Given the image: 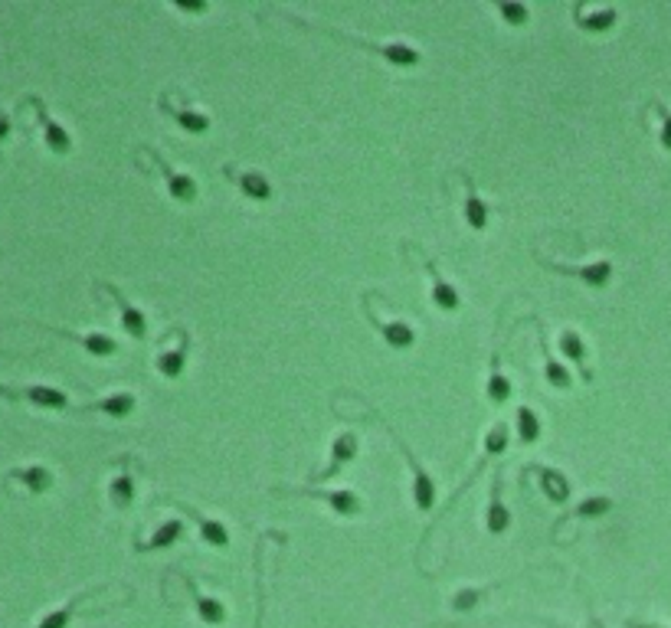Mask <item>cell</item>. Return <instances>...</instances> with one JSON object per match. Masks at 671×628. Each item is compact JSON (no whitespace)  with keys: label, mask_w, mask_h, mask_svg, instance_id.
Masks as SVG:
<instances>
[{"label":"cell","mask_w":671,"mask_h":628,"mask_svg":"<svg viewBox=\"0 0 671 628\" xmlns=\"http://www.w3.org/2000/svg\"><path fill=\"white\" fill-rule=\"evenodd\" d=\"M178 118L190 128V131H203V128H207V118H203V115H193V112H180Z\"/></svg>","instance_id":"cell-13"},{"label":"cell","mask_w":671,"mask_h":628,"mask_svg":"<svg viewBox=\"0 0 671 628\" xmlns=\"http://www.w3.org/2000/svg\"><path fill=\"white\" fill-rule=\"evenodd\" d=\"M436 302L446 304V308H455V302H459V298H455V292H452L449 285L436 279Z\"/></svg>","instance_id":"cell-11"},{"label":"cell","mask_w":671,"mask_h":628,"mask_svg":"<svg viewBox=\"0 0 671 628\" xmlns=\"http://www.w3.org/2000/svg\"><path fill=\"white\" fill-rule=\"evenodd\" d=\"M517 419H521V422H517V429H521V436H525V439H534V436H537V419H534V412H531V409H521V416H517Z\"/></svg>","instance_id":"cell-6"},{"label":"cell","mask_w":671,"mask_h":628,"mask_svg":"<svg viewBox=\"0 0 671 628\" xmlns=\"http://www.w3.org/2000/svg\"><path fill=\"white\" fill-rule=\"evenodd\" d=\"M112 494H115L118 501H125V498H131V482H128V478H118V482L112 484Z\"/></svg>","instance_id":"cell-18"},{"label":"cell","mask_w":671,"mask_h":628,"mask_svg":"<svg viewBox=\"0 0 671 628\" xmlns=\"http://www.w3.org/2000/svg\"><path fill=\"white\" fill-rule=\"evenodd\" d=\"M544 488H550V491H554V498H566L564 478H557L554 471H547V475H544Z\"/></svg>","instance_id":"cell-12"},{"label":"cell","mask_w":671,"mask_h":628,"mask_svg":"<svg viewBox=\"0 0 671 628\" xmlns=\"http://www.w3.org/2000/svg\"><path fill=\"white\" fill-rule=\"evenodd\" d=\"M501 442H504V429H494L492 436H488V445H492V449H501Z\"/></svg>","instance_id":"cell-26"},{"label":"cell","mask_w":671,"mask_h":628,"mask_svg":"<svg viewBox=\"0 0 671 628\" xmlns=\"http://www.w3.org/2000/svg\"><path fill=\"white\" fill-rule=\"evenodd\" d=\"M164 170H168V168H164ZM168 177H170V190H174L178 197H184V200L193 197V187H190V180H187V177H174L170 170H168Z\"/></svg>","instance_id":"cell-10"},{"label":"cell","mask_w":671,"mask_h":628,"mask_svg":"<svg viewBox=\"0 0 671 628\" xmlns=\"http://www.w3.org/2000/svg\"><path fill=\"white\" fill-rule=\"evenodd\" d=\"M501 11L508 13V17H511V20H525V17H527V13H525V7H514V4H504Z\"/></svg>","instance_id":"cell-25"},{"label":"cell","mask_w":671,"mask_h":628,"mask_svg":"<svg viewBox=\"0 0 671 628\" xmlns=\"http://www.w3.org/2000/svg\"><path fill=\"white\" fill-rule=\"evenodd\" d=\"M492 396H508V383H504V377H494L492 380Z\"/></svg>","instance_id":"cell-23"},{"label":"cell","mask_w":671,"mask_h":628,"mask_svg":"<svg viewBox=\"0 0 671 628\" xmlns=\"http://www.w3.org/2000/svg\"><path fill=\"white\" fill-rule=\"evenodd\" d=\"M203 534L210 537L213 544H226V534H223V527H220V523L207 521V523H203Z\"/></svg>","instance_id":"cell-15"},{"label":"cell","mask_w":671,"mask_h":628,"mask_svg":"<svg viewBox=\"0 0 671 628\" xmlns=\"http://www.w3.org/2000/svg\"><path fill=\"white\" fill-rule=\"evenodd\" d=\"M33 105H36V115H40V125H43V137H46V147L53 151V154H66L69 147H73V141H69V135H66L63 125H56L53 118L46 115V108H43L40 98H30Z\"/></svg>","instance_id":"cell-2"},{"label":"cell","mask_w":671,"mask_h":628,"mask_svg":"<svg viewBox=\"0 0 671 628\" xmlns=\"http://www.w3.org/2000/svg\"><path fill=\"white\" fill-rule=\"evenodd\" d=\"M504 521H508V514H504V507H501V504H494V507H492V527H494V530H501Z\"/></svg>","instance_id":"cell-21"},{"label":"cell","mask_w":671,"mask_h":628,"mask_svg":"<svg viewBox=\"0 0 671 628\" xmlns=\"http://www.w3.org/2000/svg\"><path fill=\"white\" fill-rule=\"evenodd\" d=\"M469 220H472V226H482L485 223V207L478 200H469Z\"/></svg>","instance_id":"cell-16"},{"label":"cell","mask_w":671,"mask_h":628,"mask_svg":"<svg viewBox=\"0 0 671 628\" xmlns=\"http://www.w3.org/2000/svg\"><path fill=\"white\" fill-rule=\"evenodd\" d=\"M161 366H164V373H178L180 366H184V360H180L178 354H168V357H161Z\"/></svg>","instance_id":"cell-20"},{"label":"cell","mask_w":671,"mask_h":628,"mask_svg":"<svg viewBox=\"0 0 671 628\" xmlns=\"http://www.w3.org/2000/svg\"><path fill=\"white\" fill-rule=\"evenodd\" d=\"M99 409H102V412H112V416H122V412H128V409H131V396H128V393H122V396L102 399V403H99Z\"/></svg>","instance_id":"cell-5"},{"label":"cell","mask_w":671,"mask_h":628,"mask_svg":"<svg viewBox=\"0 0 671 628\" xmlns=\"http://www.w3.org/2000/svg\"><path fill=\"white\" fill-rule=\"evenodd\" d=\"M0 396H23L30 399V403H36V406H50V409H59L66 406V393L56 387H43V383H36V387H23V389H11L0 383Z\"/></svg>","instance_id":"cell-1"},{"label":"cell","mask_w":671,"mask_h":628,"mask_svg":"<svg viewBox=\"0 0 671 628\" xmlns=\"http://www.w3.org/2000/svg\"><path fill=\"white\" fill-rule=\"evenodd\" d=\"M547 373H550V380H554V383H560V387H566V383H570V377H566V370L560 364H547Z\"/></svg>","instance_id":"cell-17"},{"label":"cell","mask_w":671,"mask_h":628,"mask_svg":"<svg viewBox=\"0 0 671 628\" xmlns=\"http://www.w3.org/2000/svg\"><path fill=\"white\" fill-rule=\"evenodd\" d=\"M122 311H125V327L131 331V334H141L145 331V325H141V314L135 311V308H128L125 302H122Z\"/></svg>","instance_id":"cell-9"},{"label":"cell","mask_w":671,"mask_h":628,"mask_svg":"<svg viewBox=\"0 0 671 628\" xmlns=\"http://www.w3.org/2000/svg\"><path fill=\"white\" fill-rule=\"evenodd\" d=\"M178 534H180V523H168V527H164V530H161V534L154 537L151 544H154V546H164V544H170V540H174Z\"/></svg>","instance_id":"cell-14"},{"label":"cell","mask_w":671,"mask_h":628,"mask_svg":"<svg viewBox=\"0 0 671 628\" xmlns=\"http://www.w3.org/2000/svg\"><path fill=\"white\" fill-rule=\"evenodd\" d=\"M242 187L249 190L252 197H265V193H269V187H265V180H263V177H256V174H246V177H242Z\"/></svg>","instance_id":"cell-7"},{"label":"cell","mask_w":671,"mask_h":628,"mask_svg":"<svg viewBox=\"0 0 671 628\" xmlns=\"http://www.w3.org/2000/svg\"><path fill=\"white\" fill-rule=\"evenodd\" d=\"M11 478L13 482H20L27 491L33 494H43L50 484H53V475L43 468V465H30V468H13L11 471Z\"/></svg>","instance_id":"cell-3"},{"label":"cell","mask_w":671,"mask_h":628,"mask_svg":"<svg viewBox=\"0 0 671 628\" xmlns=\"http://www.w3.org/2000/svg\"><path fill=\"white\" fill-rule=\"evenodd\" d=\"M83 344L89 347L92 354H112V350H115V341H112V337H106V334H85Z\"/></svg>","instance_id":"cell-4"},{"label":"cell","mask_w":671,"mask_h":628,"mask_svg":"<svg viewBox=\"0 0 671 628\" xmlns=\"http://www.w3.org/2000/svg\"><path fill=\"white\" fill-rule=\"evenodd\" d=\"M564 350L573 357H583V347H580V337L577 334H564Z\"/></svg>","instance_id":"cell-19"},{"label":"cell","mask_w":671,"mask_h":628,"mask_svg":"<svg viewBox=\"0 0 671 628\" xmlns=\"http://www.w3.org/2000/svg\"><path fill=\"white\" fill-rule=\"evenodd\" d=\"M387 337L393 344H409L413 341V331L407 325H387Z\"/></svg>","instance_id":"cell-8"},{"label":"cell","mask_w":671,"mask_h":628,"mask_svg":"<svg viewBox=\"0 0 671 628\" xmlns=\"http://www.w3.org/2000/svg\"><path fill=\"white\" fill-rule=\"evenodd\" d=\"M11 135V115L0 108V145H4V137Z\"/></svg>","instance_id":"cell-24"},{"label":"cell","mask_w":671,"mask_h":628,"mask_svg":"<svg viewBox=\"0 0 671 628\" xmlns=\"http://www.w3.org/2000/svg\"><path fill=\"white\" fill-rule=\"evenodd\" d=\"M331 501L337 504V507H344V511H354L357 504L351 501V494H331Z\"/></svg>","instance_id":"cell-22"},{"label":"cell","mask_w":671,"mask_h":628,"mask_svg":"<svg viewBox=\"0 0 671 628\" xmlns=\"http://www.w3.org/2000/svg\"><path fill=\"white\" fill-rule=\"evenodd\" d=\"M603 507V501H587L583 507H580V514H593V511H599Z\"/></svg>","instance_id":"cell-27"}]
</instances>
